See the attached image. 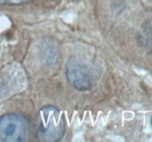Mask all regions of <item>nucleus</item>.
I'll list each match as a JSON object with an SVG mask.
<instances>
[{
	"mask_svg": "<svg viewBox=\"0 0 152 142\" xmlns=\"http://www.w3.org/2000/svg\"><path fill=\"white\" fill-rule=\"evenodd\" d=\"M38 132L43 141L56 142L62 139L66 132V119L57 107L49 105L39 111Z\"/></svg>",
	"mask_w": 152,
	"mask_h": 142,
	"instance_id": "1",
	"label": "nucleus"
},
{
	"mask_svg": "<svg viewBox=\"0 0 152 142\" xmlns=\"http://www.w3.org/2000/svg\"><path fill=\"white\" fill-rule=\"evenodd\" d=\"M31 138L29 120L20 113H7L0 117V141L25 142Z\"/></svg>",
	"mask_w": 152,
	"mask_h": 142,
	"instance_id": "2",
	"label": "nucleus"
},
{
	"mask_svg": "<svg viewBox=\"0 0 152 142\" xmlns=\"http://www.w3.org/2000/svg\"><path fill=\"white\" fill-rule=\"evenodd\" d=\"M66 77L69 84L77 91H89L94 86V72L91 68L78 57H70L66 64Z\"/></svg>",
	"mask_w": 152,
	"mask_h": 142,
	"instance_id": "3",
	"label": "nucleus"
},
{
	"mask_svg": "<svg viewBox=\"0 0 152 142\" xmlns=\"http://www.w3.org/2000/svg\"><path fill=\"white\" fill-rule=\"evenodd\" d=\"M138 42L146 51L152 53V18L142 25L138 33Z\"/></svg>",
	"mask_w": 152,
	"mask_h": 142,
	"instance_id": "4",
	"label": "nucleus"
},
{
	"mask_svg": "<svg viewBox=\"0 0 152 142\" xmlns=\"http://www.w3.org/2000/svg\"><path fill=\"white\" fill-rule=\"evenodd\" d=\"M33 0H0V5H6V6H19L23 4H28Z\"/></svg>",
	"mask_w": 152,
	"mask_h": 142,
	"instance_id": "5",
	"label": "nucleus"
}]
</instances>
